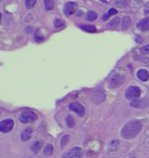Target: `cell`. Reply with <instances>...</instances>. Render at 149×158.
<instances>
[{
    "label": "cell",
    "mask_w": 149,
    "mask_h": 158,
    "mask_svg": "<svg viewBox=\"0 0 149 158\" xmlns=\"http://www.w3.org/2000/svg\"><path fill=\"white\" fill-rule=\"evenodd\" d=\"M37 120V115L33 110H23L20 114V121L22 123H32Z\"/></svg>",
    "instance_id": "cell-2"
},
{
    "label": "cell",
    "mask_w": 149,
    "mask_h": 158,
    "mask_svg": "<svg viewBox=\"0 0 149 158\" xmlns=\"http://www.w3.org/2000/svg\"><path fill=\"white\" fill-rule=\"evenodd\" d=\"M14 127V121L12 118H5L0 122V131L1 133H10Z\"/></svg>",
    "instance_id": "cell-5"
},
{
    "label": "cell",
    "mask_w": 149,
    "mask_h": 158,
    "mask_svg": "<svg viewBox=\"0 0 149 158\" xmlns=\"http://www.w3.org/2000/svg\"><path fill=\"white\" fill-rule=\"evenodd\" d=\"M69 138H70L69 135H65V136H63V137H62V141H61V147H62V148H64L65 144L69 142Z\"/></svg>",
    "instance_id": "cell-26"
},
{
    "label": "cell",
    "mask_w": 149,
    "mask_h": 158,
    "mask_svg": "<svg viewBox=\"0 0 149 158\" xmlns=\"http://www.w3.org/2000/svg\"><path fill=\"white\" fill-rule=\"evenodd\" d=\"M149 105V100L148 99H143V100H135V101H133V102H130V106L132 107H147Z\"/></svg>",
    "instance_id": "cell-12"
},
{
    "label": "cell",
    "mask_w": 149,
    "mask_h": 158,
    "mask_svg": "<svg viewBox=\"0 0 149 158\" xmlns=\"http://www.w3.org/2000/svg\"><path fill=\"white\" fill-rule=\"evenodd\" d=\"M115 5L119 7H126L128 5V1H115Z\"/></svg>",
    "instance_id": "cell-27"
},
{
    "label": "cell",
    "mask_w": 149,
    "mask_h": 158,
    "mask_svg": "<svg viewBox=\"0 0 149 158\" xmlns=\"http://www.w3.org/2000/svg\"><path fill=\"white\" fill-rule=\"evenodd\" d=\"M120 22H121V19H120V18H114V19L109 23V27H117Z\"/></svg>",
    "instance_id": "cell-23"
},
{
    "label": "cell",
    "mask_w": 149,
    "mask_h": 158,
    "mask_svg": "<svg viewBox=\"0 0 149 158\" xmlns=\"http://www.w3.org/2000/svg\"><path fill=\"white\" fill-rule=\"evenodd\" d=\"M41 148H42V142H41V141H36V142L32 145V151L34 153H36L40 151Z\"/></svg>",
    "instance_id": "cell-16"
},
{
    "label": "cell",
    "mask_w": 149,
    "mask_h": 158,
    "mask_svg": "<svg viewBox=\"0 0 149 158\" xmlns=\"http://www.w3.org/2000/svg\"><path fill=\"white\" fill-rule=\"evenodd\" d=\"M124 81H125L124 76L115 73L109 79V85H111V87H119V86H121V85L124 84Z\"/></svg>",
    "instance_id": "cell-6"
},
{
    "label": "cell",
    "mask_w": 149,
    "mask_h": 158,
    "mask_svg": "<svg viewBox=\"0 0 149 158\" xmlns=\"http://www.w3.org/2000/svg\"><path fill=\"white\" fill-rule=\"evenodd\" d=\"M92 100H93V102H95V104H101V102L105 100L104 91H101V89H97L96 92H93V94H92Z\"/></svg>",
    "instance_id": "cell-9"
},
{
    "label": "cell",
    "mask_w": 149,
    "mask_h": 158,
    "mask_svg": "<svg viewBox=\"0 0 149 158\" xmlns=\"http://www.w3.org/2000/svg\"><path fill=\"white\" fill-rule=\"evenodd\" d=\"M138 29L141 30V31H146V30H149V18H146V19H142L138 23Z\"/></svg>",
    "instance_id": "cell-10"
},
{
    "label": "cell",
    "mask_w": 149,
    "mask_h": 158,
    "mask_svg": "<svg viewBox=\"0 0 149 158\" xmlns=\"http://www.w3.org/2000/svg\"><path fill=\"white\" fill-rule=\"evenodd\" d=\"M32 134H33V128L28 127V128L23 129V131L21 133V141H22V142L28 141L30 138V136H32Z\"/></svg>",
    "instance_id": "cell-11"
},
{
    "label": "cell",
    "mask_w": 149,
    "mask_h": 158,
    "mask_svg": "<svg viewBox=\"0 0 149 158\" xmlns=\"http://www.w3.org/2000/svg\"><path fill=\"white\" fill-rule=\"evenodd\" d=\"M138 78L140 79V80H142V81H147L149 78V73L147 70H143L141 69L138 71Z\"/></svg>",
    "instance_id": "cell-13"
},
{
    "label": "cell",
    "mask_w": 149,
    "mask_h": 158,
    "mask_svg": "<svg viewBox=\"0 0 149 158\" xmlns=\"http://www.w3.org/2000/svg\"><path fill=\"white\" fill-rule=\"evenodd\" d=\"M69 109L72 110V112H74V113H77L79 116H82V118L85 115V108L79 104V102H71V104L69 105Z\"/></svg>",
    "instance_id": "cell-7"
},
{
    "label": "cell",
    "mask_w": 149,
    "mask_h": 158,
    "mask_svg": "<svg viewBox=\"0 0 149 158\" xmlns=\"http://www.w3.org/2000/svg\"><path fill=\"white\" fill-rule=\"evenodd\" d=\"M66 123H68V127L69 128H72L74 127V120L72 118V116H66Z\"/></svg>",
    "instance_id": "cell-24"
},
{
    "label": "cell",
    "mask_w": 149,
    "mask_h": 158,
    "mask_svg": "<svg viewBox=\"0 0 149 158\" xmlns=\"http://www.w3.org/2000/svg\"><path fill=\"white\" fill-rule=\"evenodd\" d=\"M79 28L85 30V31H87V33H96L97 31V28H96L95 26H91V25H80Z\"/></svg>",
    "instance_id": "cell-14"
},
{
    "label": "cell",
    "mask_w": 149,
    "mask_h": 158,
    "mask_svg": "<svg viewBox=\"0 0 149 158\" xmlns=\"http://www.w3.org/2000/svg\"><path fill=\"white\" fill-rule=\"evenodd\" d=\"M76 10H77V4L74 2V1H68L64 5V14L66 16L72 15L76 12Z\"/></svg>",
    "instance_id": "cell-8"
},
{
    "label": "cell",
    "mask_w": 149,
    "mask_h": 158,
    "mask_svg": "<svg viewBox=\"0 0 149 158\" xmlns=\"http://www.w3.org/2000/svg\"><path fill=\"white\" fill-rule=\"evenodd\" d=\"M82 156H83V149L80 147H74L68 151H65L62 155V158H79Z\"/></svg>",
    "instance_id": "cell-3"
},
{
    "label": "cell",
    "mask_w": 149,
    "mask_h": 158,
    "mask_svg": "<svg viewBox=\"0 0 149 158\" xmlns=\"http://www.w3.org/2000/svg\"><path fill=\"white\" fill-rule=\"evenodd\" d=\"M54 26H55V28H58V29H61V28H63L65 26V22L63 21V20H61V19H56L54 21Z\"/></svg>",
    "instance_id": "cell-20"
},
{
    "label": "cell",
    "mask_w": 149,
    "mask_h": 158,
    "mask_svg": "<svg viewBox=\"0 0 149 158\" xmlns=\"http://www.w3.org/2000/svg\"><path fill=\"white\" fill-rule=\"evenodd\" d=\"M97 18H98V14L93 10H90V12L86 13V20L87 21H95Z\"/></svg>",
    "instance_id": "cell-17"
},
{
    "label": "cell",
    "mask_w": 149,
    "mask_h": 158,
    "mask_svg": "<svg viewBox=\"0 0 149 158\" xmlns=\"http://www.w3.org/2000/svg\"><path fill=\"white\" fill-rule=\"evenodd\" d=\"M45 10H54L55 1H53V0H45Z\"/></svg>",
    "instance_id": "cell-18"
},
{
    "label": "cell",
    "mask_w": 149,
    "mask_h": 158,
    "mask_svg": "<svg viewBox=\"0 0 149 158\" xmlns=\"http://www.w3.org/2000/svg\"><path fill=\"white\" fill-rule=\"evenodd\" d=\"M34 39H35V41H36L37 43H41V42H43V41H45V36L41 34V30L40 29H37L36 31H35Z\"/></svg>",
    "instance_id": "cell-15"
},
{
    "label": "cell",
    "mask_w": 149,
    "mask_h": 158,
    "mask_svg": "<svg viewBox=\"0 0 149 158\" xmlns=\"http://www.w3.org/2000/svg\"><path fill=\"white\" fill-rule=\"evenodd\" d=\"M140 51H141L142 54H149V44H148V45H144V47H142V48L140 49Z\"/></svg>",
    "instance_id": "cell-28"
},
{
    "label": "cell",
    "mask_w": 149,
    "mask_h": 158,
    "mask_svg": "<svg viewBox=\"0 0 149 158\" xmlns=\"http://www.w3.org/2000/svg\"><path fill=\"white\" fill-rule=\"evenodd\" d=\"M128 27H130V18L126 16V18H124V20H122V29L124 30L128 29Z\"/></svg>",
    "instance_id": "cell-19"
},
{
    "label": "cell",
    "mask_w": 149,
    "mask_h": 158,
    "mask_svg": "<svg viewBox=\"0 0 149 158\" xmlns=\"http://www.w3.org/2000/svg\"><path fill=\"white\" fill-rule=\"evenodd\" d=\"M117 14V10H114V8H111V10L106 13V14L103 16V21H106V20H109V16H112V15H115Z\"/></svg>",
    "instance_id": "cell-21"
},
{
    "label": "cell",
    "mask_w": 149,
    "mask_h": 158,
    "mask_svg": "<svg viewBox=\"0 0 149 158\" xmlns=\"http://www.w3.org/2000/svg\"><path fill=\"white\" fill-rule=\"evenodd\" d=\"M53 151H54V147L51 144H48L45 148V156H51L53 155Z\"/></svg>",
    "instance_id": "cell-22"
},
{
    "label": "cell",
    "mask_w": 149,
    "mask_h": 158,
    "mask_svg": "<svg viewBox=\"0 0 149 158\" xmlns=\"http://www.w3.org/2000/svg\"><path fill=\"white\" fill-rule=\"evenodd\" d=\"M26 6H27V8H33L36 4V0H26L25 1Z\"/></svg>",
    "instance_id": "cell-25"
},
{
    "label": "cell",
    "mask_w": 149,
    "mask_h": 158,
    "mask_svg": "<svg viewBox=\"0 0 149 158\" xmlns=\"http://www.w3.org/2000/svg\"><path fill=\"white\" fill-rule=\"evenodd\" d=\"M140 94H141V89L138 86H129L125 92V97L128 100H135L139 98Z\"/></svg>",
    "instance_id": "cell-4"
},
{
    "label": "cell",
    "mask_w": 149,
    "mask_h": 158,
    "mask_svg": "<svg viewBox=\"0 0 149 158\" xmlns=\"http://www.w3.org/2000/svg\"><path fill=\"white\" fill-rule=\"evenodd\" d=\"M142 130V123L138 120H133L126 123L121 129V137L125 139H132L138 136Z\"/></svg>",
    "instance_id": "cell-1"
}]
</instances>
